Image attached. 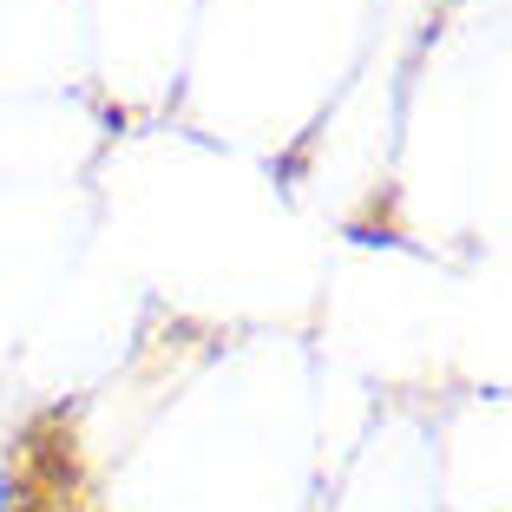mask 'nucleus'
I'll return each mask as SVG.
<instances>
[{"label":"nucleus","mask_w":512,"mask_h":512,"mask_svg":"<svg viewBox=\"0 0 512 512\" xmlns=\"http://www.w3.org/2000/svg\"><path fill=\"white\" fill-rule=\"evenodd\" d=\"M0 512H27V493H20V480L7 473V460H0Z\"/></svg>","instance_id":"obj_1"}]
</instances>
